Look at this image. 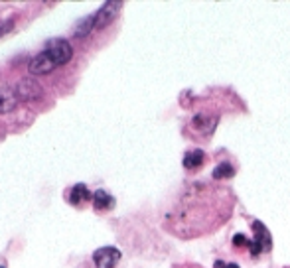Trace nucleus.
<instances>
[{
  "label": "nucleus",
  "mask_w": 290,
  "mask_h": 268,
  "mask_svg": "<svg viewBox=\"0 0 290 268\" xmlns=\"http://www.w3.org/2000/svg\"><path fill=\"white\" fill-rule=\"evenodd\" d=\"M93 207L95 209H109V207H113V197L107 193V191H103V189H99V191H95L93 193Z\"/></svg>",
  "instance_id": "1a4fd4ad"
},
{
  "label": "nucleus",
  "mask_w": 290,
  "mask_h": 268,
  "mask_svg": "<svg viewBox=\"0 0 290 268\" xmlns=\"http://www.w3.org/2000/svg\"><path fill=\"white\" fill-rule=\"evenodd\" d=\"M233 174H235L233 166H231V164H227V162H223V164H219V166L213 170V180H225V178H233Z\"/></svg>",
  "instance_id": "f8f14e48"
},
{
  "label": "nucleus",
  "mask_w": 290,
  "mask_h": 268,
  "mask_svg": "<svg viewBox=\"0 0 290 268\" xmlns=\"http://www.w3.org/2000/svg\"><path fill=\"white\" fill-rule=\"evenodd\" d=\"M0 268H4V266H0Z\"/></svg>",
  "instance_id": "dca6fc26"
},
{
  "label": "nucleus",
  "mask_w": 290,
  "mask_h": 268,
  "mask_svg": "<svg viewBox=\"0 0 290 268\" xmlns=\"http://www.w3.org/2000/svg\"><path fill=\"white\" fill-rule=\"evenodd\" d=\"M16 103H18V95L16 89L12 87H2L0 89V113H10L16 109Z\"/></svg>",
  "instance_id": "0eeeda50"
},
{
  "label": "nucleus",
  "mask_w": 290,
  "mask_h": 268,
  "mask_svg": "<svg viewBox=\"0 0 290 268\" xmlns=\"http://www.w3.org/2000/svg\"><path fill=\"white\" fill-rule=\"evenodd\" d=\"M121 6H123L121 2H107V4H103V8L95 14V26H97V28H105V26H109V24L117 18Z\"/></svg>",
  "instance_id": "423d86ee"
},
{
  "label": "nucleus",
  "mask_w": 290,
  "mask_h": 268,
  "mask_svg": "<svg viewBox=\"0 0 290 268\" xmlns=\"http://www.w3.org/2000/svg\"><path fill=\"white\" fill-rule=\"evenodd\" d=\"M71 203H81V201H85V199H93V195L89 193V189L83 186V184H77L73 189H71Z\"/></svg>",
  "instance_id": "9b49d317"
},
{
  "label": "nucleus",
  "mask_w": 290,
  "mask_h": 268,
  "mask_svg": "<svg viewBox=\"0 0 290 268\" xmlns=\"http://www.w3.org/2000/svg\"><path fill=\"white\" fill-rule=\"evenodd\" d=\"M119 260H121V252L115 247H103L99 250H95L93 254V262L97 268H115Z\"/></svg>",
  "instance_id": "7ed1b4c3"
},
{
  "label": "nucleus",
  "mask_w": 290,
  "mask_h": 268,
  "mask_svg": "<svg viewBox=\"0 0 290 268\" xmlns=\"http://www.w3.org/2000/svg\"><path fill=\"white\" fill-rule=\"evenodd\" d=\"M253 231H255V241L249 243V248H251L253 256H259L263 250H269L272 247V239H270V233L267 231V227L261 221L253 223Z\"/></svg>",
  "instance_id": "f257e3e1"
},
{
  "label": "nucleus",
  "mask_w": 290,
  "mask_h": 268,
  "mask_svg": "<svg viewBox=\"0 0 290 268\" xmlns=\"http://www.w3.org/2000/svg\"><path fill=\"white\" fill-rule=\"evenodd\" d=\"M58 67V63L52 60V56L47 53L45 49L43 51H40L38 56H34L32 58V62H30V71L34 73V75H41V73H50V71H54Z\"/></svg>",
  "instance_id": "20e7f679"
},
{
  "label": "nucleus",
  "mask_w": 290,
  "mask_h": 268,
  "mask_svg": "<svg viewBox=\"0 0 290 268\" xmlns=\"http://www.w3.org/2000/svg\"><path fill=\"white\" fill-rule=\"evenodd\" d=\"M233 245H235V247H247L249 241H247L245 235H235V237H233Z\"/></svg>",
  "instance_id": "ddd939ff"
},
{
  "label": "nucleus",
  "mask_w": 290,
  "mask_h": 268,
  "mask_svg": "<svg viewBox=\"0 0 290 268\" xmlns=\"http://www.w3.org/2000/svg\"><path fill=\"white\" fill-rule=\"evenodd\" d=\"M16 95H18V99L32 103V101H38V99L41 97V87H40L34 79L24 77V79L18 83V87H16Z\"/></svg>",
  "instance_id": "39448f33"
},
{
  "label": "nucleus",
  "mask_w": 290,
  "mask_h": 268,
  "mask_svg": "<svg viewBox=\"0 0 290 268\" xmlns=\"http://www.w3.org/2000/svg\"><path fill=\"white\" fill-rule=\"evenodd\" d=\"M45 51L50 53L52 60L58 65L67 63L71 60V56H73V49H71V45L65 40H50V41H47V45H45Z\"/></svg>",
  "instance_id": "f03ea898"
},
{
  "label": "nucleus",
  "mask_w": 290,
  "mask_h": 268,
  "mask_svg": "<svg viewBox=\"0 0 290 268\" xmlns=\"http://www.w3.org/2000/svg\"><path fill=\"white\" fill-rule=\"evenodd\" d=\"M93 28H97L95 26V16H85V18L79 20V24H75L73 34H75V38H85L87 34H91Z\"/></svg>",
  "instance_id": "6e6552de"
},
{
  "label": "nucleus",
  "mask_w": 290,
  "mask_h": 268,
  "mask_svg": "<svg viewBox=\"0 0 290 268\" xmlns=\"http://www.w3.org/2000/svg\"><path fill=\"white\" fill-rule=\"evenodd\" d=\"M225 268H239L237 264H225Z\"/></svg>",
  "instance_id": "2eb2a0df"
},
{
  "label": "nucleus",
  "mask_w": 290,
  "mask_h": 268,
  "mask_svg": "<svg viewBox=\"0 0 290 268\" xmlns=\"http://www.w3.org/2000/svg\"><path fill=\"white\" fill-rule=\"evenodd\" d=\"M12 28H14V22H12V20H8V22H4L2 26H0V36H4V34H6V32H10Z\"/></svg>",
  "instance_id": "4468645a"
},
{
  "label": "nucleus",
  "mask_w": 290,
  "mask_h": 268,
  "mask_svg": "<svg viewBox=\"0 0 290 268\" xmlns=\"http://www.w3.org/2000/svg\"><path fill=\"white\" fill-rule=\"evenodd\" d=\"M202 164H204V152H202V150H189V152H186V156H184V166H186L187 170L198 168V166H202Z\"/></svg>",
  "instance_id": "9d476101"
}]
</instances>
